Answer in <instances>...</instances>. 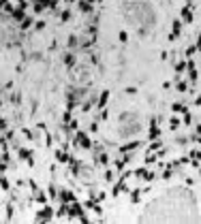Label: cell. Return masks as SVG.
<instances>
[{"instance_id":"6da1fadb","label":"cell","mask_w":201,"mask_h":224,"mask_svg":"<svg viewBox=\"0 0 201 224\" xmlns=\"http://www.w3.org/2000/svg\"><path fill=\"white\" fill-rule=\"evenodd\" d=\"M139 130H141V124H139V122H137V118H135V120H129V122H124V124H122V128H120V135L126 139V137H133V135H137Z\"/></svg>"},{"instance_id":"7a4b0ae2","label":"cell","mask_w":201,"mask_h":224,"mask_svg":"<svg viewBox=\"0 0 201 224\" xmlns=\"http://www.w3.org/2000/svg\"><path fill=\"white\" fill-rule=\"evenodd\" d=\"M51 218H54V209H51L49 205H47V207H43L41 211L36 213V220H41V222H49Z\"/></svg>"},{"instance_id":"3957f363","label":"cell","mask_w":201,"mask_h":224,"mask_svg":"<svg viewBox=\"0 0 201 224\" xmlns=\"http://www.w3.org/2000/svg\"><path fill=\"white\" fill-rule=\"evenodd\" d=\"M17 156H19V160H26L30 166H34V160H32V152H30V150L19 147V150H17Z\"/></svg>"},{"instance_id":"277c9868","label":"cell","mask_w":201,"mask_h":224,"mask_svg":"<svg viewBox=\"0 0 201 224\" xmlns=\"http://www.w3.org/2000/svg\"><path fill=\"white\" fill-rule=\"evenodd\" d=\"M58 196H60V203H73L75 201V194L71 190H62V192H58Z\"/></svg>"},{"instance_id":"5b68a950","label":"cell","mask_w":201,"mask_h":224,"mask_svg":"<svg viewBox=\"0 0 201 224\" xmlns=\"http://www.w3.org/2000/svg\"><path fill=\"white\" fill-rule=\"evenodd\" d=\"M139 145H141V141H133V143H126V145H122V147H120V152H122V154H126V152H135V150H137Z\"/></svg>"},{"instance_id":"8992f818","label":"cell","mask_w":201,"mask_h":224,"mask_svg":"<svg viewBox=\"0 0 201 224\" xmlns=\"http://www.w3.org/2000/svg\"><path fill=\"white\" fill-rule=\"evenodd\" d=\"M126 181H124V177H122V179H120L118 184H116V186H114V196H118L120 192H126Z\"/></svg>"},{"instance_id":"52a82bcc","label":"cell","mask_w":201,"mask_h":224,"mask_svg":"<svg viewBox=\"0 0 201 224\" xmlns=\"http://www.w3.org/2000/svg\"><path fill=\"white\" fill-rule=\"evenodd\" d=\"M150 126H152V128H150V137H148V139H150V141H156V139L161 137V128H158V124H150Z\"/></svg>"},{"instance_id":"ba28073f","label":"cell","mask_w":201,"mask_h":224,"mask_svg":"<svg viewBox=\"0 0 201 224\" xmlns=\"http://www.w3.org/2000/svg\"><path fill=\"white\" fill-rule=\"evenodd\" d=\"M107 100H109V92H101V96H98V103H96V107L98 109H105V105H107Z\"/></svg>"},{"instance_id":"9c48e42d","label":"cell","mask_w":201,"mask_h":224,"mask_svg":"<svg viewBox=\"0 0 201 224\" xmlns=\"http://www.w3.org/2000/svg\"><path fill=\"white\" fill-rule=\"evenodd\" d=\"M180 30H182V24H180V22H173V26H171V41H176L177 36H180Z\"/></svg>"},{"instance_id":"30bf717a","label":"cell","mask_w":201,"mask_h":224,"mask_svg":"<svg viewBox=\"0 0 201 224\" xmlns=\"http://www.w3.org/2000/svg\"><path fill=\"white\" fill-rule=\"evenodd\" d=\"M24 17H26L24 9H19V7H17V9H13V19H15V22H22Z\"/></svg>"},{"instance_id":"8fae6325","label":"cell","mask_w":201,"mask_h":224,"mask_svg":"<svg viewBox=\"0 0 201 224\" xmlns=\"http://www.w3.org/2000/svg\"><path fill=\"white\" fill-rule=\"evenodd\" d=\"M56 158H58L60 162H69V158H71V156L64 152V150H56Z\"/></svg>"},{"instance_id":"7c38bea8","label":"cell","mask_w":201,"mask_h":224,"mask_svg":"<svg viewBox=\"0 0 201 224\" xmlns=\"http://www.w3.org/2000/svg\"><path fill=\"white\" fill-rule=\"evenodd\" d=\"M79 11H82V13H90V11H92V4H90L88 0H82V2H79Z\"/></svg>"},{"instance_id":"4fadbf2b","label":"cell","mask_w":201,"mask_h":224,"mask_svg":"<svg viewBox=\"0 0 201 224\" xmlns=\"http://www.w3.org/2000/svg\"><path fill=\"white\" fill-rule=\"evenodd\" d=\"M30 26H32V17H24V19L19 22V28H22V30H26V28H30Z\"/></svg>"},{"instance_id":"5bb4252c","label":"cell","mask_w":201,"mask_h":224,"mask_svg":"<svg viewBox=\"0 0 201 224\" xmlns=\"http://www.w3.org/2000/svg\"><path fill=\"white\" fill-rule=\"evenodd\" d=\"M94 103H96V100H94V96H90L88 100H83V107H82V109H83V111H90V107L94 105Z\"/></svg>"},{"instance_id":"9a60e30c","label":"cell","mask_w":201,"mask_h":224,"mask_svg":"<svg viewBox=\"0 0 201 224\" xmlns=\"http://www.w3.org/2000/svg\"><path fill=\"white\" fill-rule=\"evenodd\" d=\"M171 109H173V113H184V111H186V107L182 105V103H173Z\"/></svg>"},{"instance_id":"2e32d148","label":"cell","mask_w":201,"mask_h":224,"mask_svg":"<svg viewBox=\"0 0 201 224\" xmlns=\"http://www.w3.org/2000/svg\"><path fill=\"white\" fill-rule=\"evenodd\" d=\"M0 188L4 190V192H7V190L11 188V184H9V179H7V177H2V175H0Z\"/></svg>"},{"instance_id":"e0dca14e","label":"cell","mask_w":201,"mask_h":224,"mask_svg":"<svg viewBox=\"0 0 201 224\" xmlns=\"http://www.w3.org/2000/svg\"><path fill=\"white\" fill-rule=\"evenodd\" d=\"M96 160H98L101 165H107V162H109V156H107L105 152H101V154H98V156H96Z\"/></svg>"},{"instance_id":"ac0fdd59","label":"cell","mask_w":201,"mask_h":224,"mask_svg":"<svg viewBox=\"0 0 201 224\" xmlns=\"http://www.w3.org/2000/svg\"><path fill=\"white\" fill-rule=\"evenodd\" d=\"M64 64H66V66H73V64H75V56H73V53H66V56H64Z\"/></svg>"},{"instance_id":"d6986e66","label":"cell","mask_w":201,"mask_h":224,"mask_svg":"<svg viewBox=\"0 0 201 224\" xmlns=\"http://www.w3.org/2000/svg\"><path fill=\"white\" fill-rule=\"evenodd\" d=\"M34 196H36V201H39V203H43V205L47 203V196H45L43 192H39V190H36V192H34Z\"/></svg>"},{"instance_id":"ffe728a7","label":"cell","mask_w":201,"mask_h":224,"mask_svg":"<svg viewBox=\"0 0 201 224\" xmlns=\"http://www.w3.org/2000/svg\"><path fill=\"white\" fill-rule=\"evenodd\" d=\"M69 47H77V36H75V34L69 36Z\"/></svg>"},{"instance_id":"44dd1931","label":"cell","mask_w":201,"mask_h":224,"mask_svg":"<svg viewBox=\"0 0 201 224\" xmlns=\"http://www.w3.org/2000/svg\"><path fill=\"white\" fill-rule=\"evenodd\" d=\"M184 124H193V115L188 113V109L184 111Z\"/></svg>"},{"instance_id":"7402d4cb","label":"cell","mask_w":201,"mask_h":224,"mask_svg":"<svg viewBox=\"0 0 201 224\" xmlns=\"http://www.w3.org/2000/svg\"><path fill=\"white\" fill-rule=\"evenodd\" d=\"M169 126H171V130H176L177 126H180V120H177V118H171V122H169Z\"/></svg>"},{"instance_id":"603a6c76","label":"cell","mask_w":201,"mask_h":224,"mask_svg":"<svg viewBox=\"0 0 201 224\" xmlns=\"http://www.w3.org/2000/svg\"><path fill=\"white\" fill-rule=\"evenodd\" d=\"M103 177H105V181H114V173H111L109 169H107L105 173H103Z\"/></svg>"},{"instance_id":"cb8c5ba5","label":"cell","mask_w":201,"mask_h":224,"mask_svg":"<svg viewBox=\"0 0 201 224\" xmlns=\"http://www.w3.org/2000/svg\"><path fill=\"white\" fill-rule=\"evenodd\" d=\"M171 175H173V169H171V166H167V169H165V173H163V177H165V179H169Z\"/></svg>"},{"instance_id":"d4e9b609","label":"cell","mask_w":201,"mask_h":224,"mask_svg":"<svg viewBox=\"0 0 201 224\" xmlns=\"http://www.w3.org/2000/svg\"><path fill=\"white\" fill-rule=\"evenodd\" d=\"M60 19H62V22H69V19H71V11H64L60 15Z\"/></svg>"},{"instance_id":"484cf974","label":"cell","mask_w":201,"mask_h":224,"mask_svg":"<svg viewBox=\"0 0 201 224\" xmlns=\"http://www.w3.org/2000/svg\"><path fill=\"white\" fill-rule=\"evenodd\" d=\"M176 88H177V90H180V92H186V88H188V83L180 81V83H177V85H176Z\"/></svg>"},{"instance_id":"4316f807","label":"cell","mask_w":201,"mask_h":224,"mask_svg":"<svg viewBox=\"0 0 201 224\" xmlns=\"http://www.w3.org/2000/svg\"><path fill=\"white\" fill-rule=\"evenodd\" d=\"M49 196H51V199H56V196H58V190H56V186H49Z\"/></svg>"},{"instance_id":"83f0119b","label":"cell","mask_w":201,"mask_h":224,"mask_svg":"<svg viewBox=\"0 0 201 224\" xmlns=\"http://www.w3.org/2000/svg\"><path fill=\"white\" fill-rule=\"evenodd\" d=\"M184 69H186V64H184V62H177V64H176V73H182Z\"/></svg>"},{"instance_id":"f1b7e54d","label":"cell","mask_w":201,"mask_h":224,"mask_svg":"<svg viewBox=\"0 0 201 224\" xmlns=\"http://www.w3.org/2000/svg\"><path fill=\"white\" fill-rule=\"evenodd\" d=\"M139 196H141V190H135V192H133V203H137Z\"/></svg>"},{"instance_id":"f546056e","label":"cell","mask_w":201,"mask_h":224,"mask_svg":"<svg viewBox=\"0 0 201 224\" xmlns=\"http://www.w3.org/2000/svg\"><path fill=\"white\" fill-rule=\"evenodd\" d=\"M7 218H9V220L13 218V205H7Z\"/></svg>"},{"instance_id":"4dcf8cb0","label":"cell","mask_w":201,"mask_h":224,"mask_svg":"<svg viewBox=\"0 0 201 224\" xmlns=\"http://www.w3.org/2000/svg\"><path fill=\"white\" fill-rule=\"evenodd\" d=\"M34 28H36V32H39V30H43V28H45V22H36Z\"/></svg>"},{"instance_id":"1f68e13d","label":"cell","mask_w":201,"mask_h":224,"mask_svg":"<svg viewBox=\"0 0 201 224\" xmlns=\"http://www.w3.org/2000/svg\"><path fill=\"white\" fill-rule=\"evenodd\" d=\"M43 9H45L43 4H39V2H34V13H41V11H43Z\"/></svg>"},{"instance_id":"d6a6232c","label":"cell","mask_w":201,"mask_h":224,"mask_svg":"<svg viewBox=\"0 0 201 224\" xmlns=\"http://www.w3.org/2000/svg\"><path fill=\"white\" fill-rule=\"evenodd\" d=\"M124 165H126L124 160H118V162H116V169H118V171H122V169H124Z\"/></svg>"},{"instance_id":"836d02e7","label":"cell","mask_w":201,"mask_h":224,"mask_svg":"<svg viewBox=\"0 0 201 224\" xmlns=\"http://www.w3.org/2000/svg\"><path fill=\"white\" fill-rule=\"evenodd\" d=\"M126 38H129V36H126V32H120V41H122V43H126Z\"/></svg>"},{"instance_id":"e575fe53","label":"cell","mask_w":201,"mask_h":224,"mask_svg":"<svg viewBox=\"0 0 201 224\" xmlns=\"http://www.w3.org/2000/svg\"><path fill=\"white\" fill-rule=\"evenodd\" d=\"M45 145H51V135H45Z\"/></svg>"},{"instance_id":"d590c367","label":"cell","mask_w":201,"mask_h":224,"mask_svg":"<svg viewBox=\"0 0 201 224\" xmlns=\"http://www.w3.org/2000/svg\"><path fill=\"white\" fill-rule=\"evenodd\" d=\"M64 2H69V4H73V2H77V0H64Z\"/></svg>"},{"instance_id":"8d00e7d4","label":"cell","mask_w":201,"mask_h":224,"mask_svg":"<svg viewBox=\"0 0 201 224\" xmlns=\"http://www.w3.org/2000/svg\"><path fill=\"white\" fill-rule=\"evenodd\" d=\"M88 2H90V4H92V2H96V0H88Z\"/></svg>"}]
</instances>
